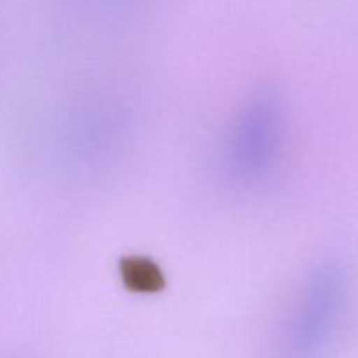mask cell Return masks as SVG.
<instances>
[{"label": "cell", "instance_id": "obj_1", "mask_svg": "<svg viewBox=\"0 0 358 358\" xmlns=\"http://www.w3.org/2000/svg\"><path fill=\"white\" fill-rule=\"evenodd\" d=\"M346 292L345 269L338 262H324L310 280L292 334L294 358H317L334 332Z\"/></svg>", "mask_w": 358, "mask_h": 358}]
</instances>
